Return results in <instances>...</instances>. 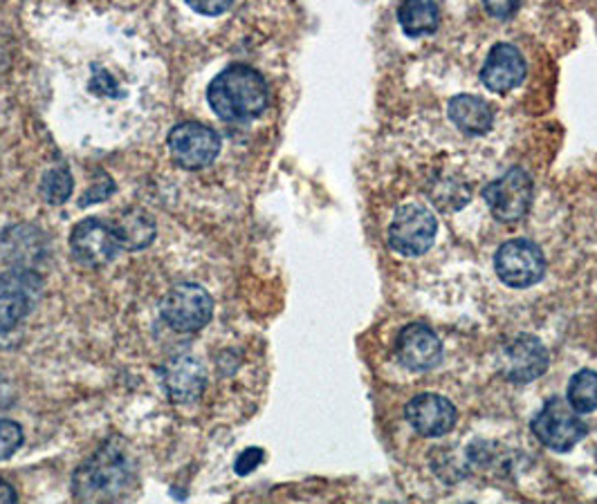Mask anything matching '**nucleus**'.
Wrapping results in <instances>:
<instances>
[{"instance_id": "obj_18", "label": "nucleus", "mask_w": 597, "mask_h": 504, "mask_svg": "<svg viewBox=\"0 0 597 504\" xmlns=\"http://www.w3.org/2000/svg\"><path fill=\"white\" fill-rule=\"evenodd\" d=\"M397 21L407 36L420 39L427 34H434L440 23V12L436 3L429 0H407L401 8H397Z\"/></svg>"}, {"instance_id": "obj_19", "label": "nucleus", "mask_w": 597, "mask_h": 504, "mask_svg": "<svg viewBox=\"0 0 597 504\" xmlns=\"http://www.w3.org/2000/svg\"><path fill=\"white\" fill-rule=\"evenodd\" d=\"M566 401L577 415L597 410V373L595 371L575 373L573 379L568 382Z\"/></svg>"}, {"instance_id": "obj_23", "label": "nucleus", "mask_w": 597, "mask_h": 504, "mask_svg": "<svg viewBox=\"0 0 597 504\" xmlns=\"http://www.w3.org/2000/svg\"><path fill=\"white\" fill-rule=\"evenodd\" d=\"M186 6L193 12L205 14V17H218V14H225L232 8L230 0H221V3H214V0H189Z\"/></svg>"}, {"instance_id": "obj_3", "label": "nucleus", "mask_w": 597, "mask_h": 504, "mask_svg": "<svg viewBox=\"0 0 597 504\" xmlns=\"http://www.w3.org/2000/svg\"><path fill=\"white\" fill-rule=\"evenodd\" d=\"M530 428H533L535 438L544 447L557 453H568L588 433V426L577 417V412L562 397H551L544 404V408L535 415Z\"/></svg>"}, {"instance_id": "obj_6", "label": "nucleus", "mask_w": 597, "mask_h": 504, "mask_svg": "<svg viewBox=\"0 0 597 504\" xmlns=\"http://www.w3.org/2000/svg\"><path fill=\"white\" fill-rule=\"evenodd\" d=\"M494 271L499 280L512 290H525V287H533L544 278L546 258L533 240H508L494 256Z\"/></svg>"}, {"instance_id": "obj_5", "label": "nucleus", "mask_w": 597, "mask_h": 504, "mask_svg": "<svg viewBox=\"0 0 597 504\" xmlns=\"http://www.w3.org/2000/svg\"><path fill=\"white\" fill-rule=\"evenodd\" d=\"M160 314L178 332H198L212 321L214 299L201 285L180 282L162 299Z\"/></svg>"}, {"instance_id": "obj_26", "label": "nucleus", "mask_w": 597, "mask_h": 504, "mask_svg": "<svg viewBox=\"0 0 597 504\" xmlns=\"http://www.w3.org/2000/svg\"><path fill=\"white\" fill-rule=\"evenodd\" d=\"M0 504H19L14 486L3 478H0Z\"/></svg>"}, {"instance_id": "obj_21", "label": "nucleus", "mask_w": 597, "mask_h": 504, "mask_svg": "<svg viewBox=\"0 0 597 504\" xmlns=\"http://www.w3.org/2000/svg\"><path fill=\"white\" fill-rule=\"evenodd\" d=\"M23 428L17 421L0 417V462L10 460L23 447Z\"/></svg>"}, {"instance_id": "obj_17", "label": "nucleus", "mask_w": 597, "mask_h": 504, "mask_svg": "<svg viewBox=\"0 0 597 504\" xmlns=\"http://www.w3.org/2000/svg\"><path fill=\"white\" fill-rule=\"evenodd\" d=\"M449 119L466 135H486L494 126L492 106L477 95H456L449 101Z\"/></svg>"}, {"instance_id": "obj_16", "label": "nucleus", "mask_w": 597, "mask_h": 504, "mask_svg": "<svg viewBox=\"0 0 597 504\" xmlns=\"http://www.w3.org/2000/svg\"><path fill=\"white\" fill-rule=\"evenodd\" d=\"M117 243L124 251H142L147 247L153 245L156 236H158V227L151 215L138 206H130L126 211H121L117 218L108 221Z\"/></svg>"}, {"instance_id": "obj_9", "label": "nucleus", "mask_w": 597, "mask_h": 504, "mask_svg": "<svg viewBox=\"0 0 597 504\" xmlns=\"http://www.w3.org/2000/svg\"><path fill=\"white\" fill-rule=\"evenodd\" d=\"M130 478V469L126 455L117 449L99 451L86 467H82L75 475L77 493L88 497H113L121 493Z\"/></svg>"}, {"instance_id": "obj_7", "label": "nucleus", "mask_w": 597, "mask_h": 504, "mask_svg": "<svg viewBox=\"0 0 597 504\" xmlns=\"http://www.w3.org/2000/svg\"><path fill=\"white\" fill-rule=\"evenodd\" d=\"M167 143L173 162L186 171H198L214 164L223 147L221 135L214 128L195 121L178 124L169 132Z\"/></svg>"}, {"instance_id": "obj_14", "label": "nucleus", "mask_w": 597, "mask_h": 504, "mask_svg": "<svg viewBox=\"0 0 597 504\" xmlns=\"http://www.w3.org/2000/svg\"><path fill=\"white\" fill-rule=\"evenodd\" d=\"M525 58L516 45L497 43L481 67V82L490 93L505 95L521 86L525 79Z\"/></svg>"}, {"instance_id": "obj_8", "label": "nucleus", "mask_w": 597, "mask_h": 504, "mask_svg": "<svg viewBox=\"0 0 597 504\" xmlns=\"http://www.w3.org/2000/svg\"><path fill=\"white\" fill-rule=\"evenodd\" d=\"M41 287L39 274L25 267L0 274V334L14 330L30 314Z\"/></svg>"}, {"instance_id": "obj_1", "label": "nucleus", "mask_w": 597, "mask_h": 504, "mask_svg": "<svg viewBox=\"0 0 597 504\" xmlns=\"http://www.w3.org/2000/svg\"><path fill=\"white\" fill-rule=\"evenodd\" d=\"M207 101L218 119L238 124L260 117L270 104V88L258 69L234 63L214 77Z\"/></svg>"}, {"instance_id": "obj_2", "label": "nucleus", "mask_w": 597, "mask_h": 504, "mask_svg": "<svg viewBox=\"0 0 597 504\" xmlns=\"http://www.w3.org/2000/svg\"><path fill=\"white\" fill-rule=\"evenodd\" d=\"M438 234L436 215L423 204H405L395 211L386 232L388 247L407 258L423 256L431 249Z\"/></svg>"}, {"instance_id": "obj_20", "label": "nucleus", "mask_w": 597, "mask_h": 504, "mask_svg": "<svg viewBox=\"0 0 597 504\" xmlns=\"http://www.w3.org/2000/svg\"><path fill=\"white\" fill-rule=\"evenodd\" d=\"M73 189H75L73 175L65 167L50 169L41 180V195L47 204H63L73 195Z\"/></svg>"}, {"instance_id": "obj_10", "label": "nucleus", "mask_w": 597, "mask_h": 504, "mask_svg": "<svg viewBox=\"0 0 597 504\" xmlns=\"http://www.w3.org/2000/svg\"><path fill=\"white\" fill-rule=\"evenodd\" d=\"M551 364L546 345L533 334H519L499 352V371L512 384H530L540 379Z\"/></svg>"}, {"instance_id": "obj_25", "label": "nucleus", "mask_w": 597, "mask_h": 504, "mask_svg": "<svg viewBox=\"0 0 597 504\" xmlns=\"http://www.w3.org/2000/svg\"><path fill=\"white\" fill-rule=\"evenodd\" d=\"M486 10H488V14L497 17V19H508L510 14H514L519 10V3H488Z\"/></svg>"}, {"instance_id": "obj_4", "label": "nucleus", "mask_w": 597, "mask_h": 504, "mask_svg": "<svg viewBox=\"0 0 597 504\" xmlns=\"http://www.w3.org/2000/svg\"><path fill=\"white\" fill-rule=\"evenodd\" d=\"M535 195L533 175L521 167L508 169L494 182L483 189V200L488 202L490 211L499 223H519L523 215L530 211Z\"/></svg>"}, {"instance_id": "obj_12", "label": "nucleus", "mask_w": 597, "mask_h": 504, "mask_svg": "<svg viewBox=\"0 0 597 504\" xmlns=\"http://www.w3.org/2000/svg\"><path fill=\"white\" fill-rule=\"evenodd\" d=\"M395 354L407 371L427 373L443 362V343L429 325L409 323L397 334Z\"/></svg>"}, {"instance_id": "obj_11", "label": "nucleus", "mask_w": 597, "mask_h": 504, "mask_svg": "<svg viewBox=\"0 0 597 504\" xmlns=\"http://www.w3.org/2000/svg\"><path fill=\"white\" fill-rule=\"evenodd\" d=\"M71 251L79 265L102 269L117 258L121 247L108 221L86 218L77 223L71 234Z\"/></svg>"}, {"instance_id": "obj_15", "label": "nucleus", "mask_w": 597, "mask_h": 504, "mask_svg": "<svg viewBox=\"0 0 597 504\" xmlns=\"http://www.w3.org/2000/svg\"><path fill=\"white\" fill-rule=\"evenodd\" d=\"M162 382L169 397L178 404H191L203 395L207 373L193 354H180L162 368Z\"/></svg>"}, {"instance_id": "obj_13", "label": "nucleus", "mask_w": 597, "mask_h": 504, "mask_svg": "<svg viewBox=\"0 0 597 504\" xmlns=\"http://www.w3.org/2000/svg\"><path fill=\"white\" fill-rule=\"evenodd\" d=\"M405 417L418 436L443 438L456 426L458 412L447 397L436 393H423L407 404Z\"/></svg>"}, {"instance_id": "obj_24", "label": "nucleus", "mask_w": 597, "mask_h": 504, "mask_svg": "<svg viewBox=\"0 0 597 504\" xmlns=\"http://www.w3.org/2000/svg\"><path fill=\"white\" fill-rule=\"evenodd\" d=\"M263 460H265L263 449H247V451H243V453L238 455L234 469H236L238 475H247V473H252Z\"/></svg>"}, {"instance_id": "obj_22", "label": "nucleus", "mask_w": 597, "mask_h": 504, "mask_svg": "<svg viewBox=\"0 0 597 504\" xmlns=\"http://www.w3.org/2000/svg\"><path fill=\"white\" fill-rule=\"evenodd\" d=\"M113 193H115V182H113L106 173H102V180L95 182L93 189L84 193V197H82L79 204L86 206V204H93V202H102V200H106V197L113 195Z\"/></svg>"}]
</instances>
